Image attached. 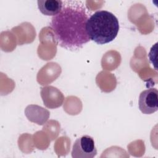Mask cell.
Instances as JSON below:
<instances>
[{
  "label": "cell",
  "instance_id": "obj_7",
  "mask_svg": "<svg viewBox=\"0 0 158 158\" xmlns=\"http://www.w3.org/2000/svg\"><path fill=\"white\" fill-rule=\"evenodd\" d=\"M37 3L38 9L43 14L55 16L62 10L63 2L60 0H38Z\"/></svg>",
  "mask_w": 158,
  "mask_h": 158
},
{
  "label": "cell",
  "instance_id": "obj_3",
  "mask_svg": "<svg viewBox=\"0 0 158 158\" xmlns=\"http://www.w3.org/2000/svg\"><path fill=\"white\" fill-rule=\"evenodd\" d=\"M97 154L94 141L92 137L84 135L75 140L72 150L73 158H93Z\"/></svg>",
  "mask_w": 158,
  "mask_h": 158
},
{
  "label": "cell",
  "instance_id": "obj_5",
  "mask_svg": "<svg viewBox=\"0 0 158 158\" xmlns=\"http://www.w3.org/2000/svg\"><path fill=\"white\" fill-rule=\"evenodd\" d=\"M41 96L44 104L49 109L60 107L64 100L62 93L57 88L48 86L41 88Z\"/></svg>",
  "mask_w": 158,
  "mask_h": 158
},
{
  "label": "cell",
  "instance_id": "obj_2",
  "mask_svg": "<svg viewBox=\"0 0 158 158\" xmlns=\"http://www.w3.org/2000/svg\"><path fill=\"white\" fill-rule=\"evenodd\" d=\"M86 28L90 40L98 44H104L116 38L119 30V22L110 12L99 10L88 18Z\"/></svg>",
  "mask_w": 158,
  "mask_h": 158
},
{
  "label": "cell",
  "instance_id": "obj_1",
  "mask_svg": "<svg viewBox=\"0 0 158 158\" xmlns=\"http://www.w3.org/2000/svg\"><path fill=\"white\" fill-rule=\"evenodd\" d=\"M88 19L86 9L81 2H63L62 10L52 17L50 23L57 44L72 51L82 48L90 41L86 28Z\"/></svg>",
  "mask_w": 158,
  "mask_h": 158
},
{
  "label": "cell",
  "instance_id": "obj_4",
  "mask_svg": "<svg viewBox=\"0 0 158 158\" xmlns=\"http://www.w3.org/2000/svg\"><path fill=\"white\" fill-rule=\"evenodd\" d=\"M138 107L144 114H152L158 110V91L152 88L143 91L139 96Z\"/></svg>",
  "mask_w": 158,
  "mask_h": 158
},
{
  "label": "cell",
  "instance_id": "obj_6",
  "mask_svg": "<svg viewBox=\"0 0 158 158\" xmlns=\"http://www.w3.org/2000/svg\"><path fill=\"white\" fill-rule=\"evenodd\" d=\"M25 114L30 122L43 125L48 120L50 112L46 109L38 105H28L25 110Z\"/></svg>",
  "mask_w": 158,
  "mask_h": 158
}]
</instances>
